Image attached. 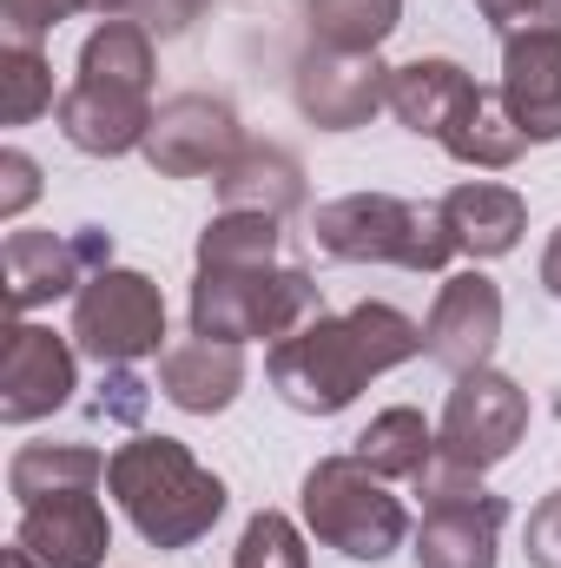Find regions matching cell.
I'll return each instance as SVG.
<instances>
[{"label": "cell", "mask_w": 561, "mask_h": 568, "mask_svg": "<svg viewBox=\"0 0 561 568\" xmlns=\"http://www.w3.org/2000/svg\"><path fill=\"white\" fill-rule=\"evenodd\" d=\"M410 357H422V324L404 317L397 304L364 297L344 317H310L304 331L278 337L265 371H272V390L290 410L337 417L370 390V377H384V371H397Z\"/></svg>", "instance_id": "cell-1"}, {"label": "cell", "mask_w": 561, "mask_h": 568, "mask_svg": "<svg viewBox=\"0 0 561 568\" xmlns=\"http://www.w3.org/2000/svg\"><path fill=\"white\" fill-rule=\"evenodd\" d=\"M106 489L120 516L152 549H192L225 516V483L178 443V436H133L106 456Z\"/></svg>", "instance_id": "cell-2"}, {"label": "cell", "mask_w": 561, "mask_h": 568, "mask_svg": "<svg viewBox=\"0 0 561 568\" xmlns=\"http://www.w3.org/2000/svg\"><path fill=\"white\" fill-rule=\"evenodd\" d=\"M310 245L330 265H397V272H442L456 239L442 205H417L397 192H344L310 212Z\"/></svg>", "instance_id": "cell-3"}, {"label": "cell", "mask_w": 561, "mask_h": 568, "mask_svg": "<svg viewBox=\"0 0 561 568\" xmlns=\"http://www.w3.org/2000/svg\"><path fill=\"white\" fill-rule=\"evenodd\" d=\"M310 317H324V291L297 265H198L192 278V331L205 337H290Z\"/></svg>", "instance_id": "cell-4"}, {"label": "cell", "mask_w": 561, "mask_h": 568, "mask_svg": "<svg viewBox=\"0 0 561 568\" xmlns=\"http://www.w3.org/2000/svg\"><path fill=\"white\" fill-rule=\"evenodd\" d=\"M304 529L350 562H384L410 542V509L357 456H317L304 469Z\"/></svg>", "instance_id": "cell-5"}, {"label": "cell", "mask_w": 561, "mask_h": 568, "mask_svg": "<svg viewBox=\"0 0 561 568\" xmlns=\"http://www.w3.org/2000/svg\"><path fill=\"white\" fill-rule=\"evenodd\" d=\"M80 357H93L100 371H120V364H140L152 351H165V291L126 272V265H106L80 284L73 297V331Z\"/></svg>", "instance_id": "cell-6"}, {"label": "cell", "mask_w": 561, "mask_h": 568, "mask_svg": "<svg viewBox=\"0 0 561 568\" xmlns=\"http://www.w3.org/2000/svg\"><path fill=\"white\" fill-rule=\"evenodd\" d=\"M422 496V529H417V568H496V542L509 523V503L496 489H482V476L449 469L436 456V469L417 483Z\"/></svg>", "instance_id": "cell-7"}, {"label": "cell", "mask_w": 561, "mask_h": 568, "mask_svg": "<svg viewBox=\"0 0 561 568\" xmlns=\"http://www.w3.org/2000/svg\"><path fill=\"white\" fill-rule=\"evenodd\" d=\"M522 436H529V390L516 377H502L489 364L469 371V377H456V390L442 404V424H436V456L449 469L482 476V469L509 463Z\"/></svg>", "instance_id": "cell-8"}, {"label": "cell", "mask_w": 561, "mask_h": 568, "mask_svg": "<svg viewBox=\"0 0 561 568\" xmlns=\"http://www.w3.org/2000/svg\"><path fill=\"white\" fill-rule=\"evenodd\" d=\"M145 165L159 179H218L238 152H245V126L225 100L212 93H178L152 113V133H145Z\"/></svg>", "instance_id": "cell-9"}, {"label": "cell", "mask_w": 561, "mask_h": 568, "mask_svg": "<svg viewBox=\"0 0 561 568\" xmlns=\"http://www.w3.org/2000/svg\"><path fill=\"white\" fill-rule=\"evenodd\" d=\"M290 93H297V113L317 133H357L390 106V67L377 53H324V47H310L297 60V73H290Z\"/></svg>", "instance_id": "cell-10"}, {"label": "cell", "mask_w": 561, "mask_h": 568, "mask_svg": "<svg viewBox=\"0 0 561 568\" xmlns=\"http://www.w3.org/2000/svg\"><path fill=\"white\" fill-rule=\"evenodd\" d=\"M80 344H67L47 324H13L0 351V424H40L80 390Z\"/></svg>", "instance_id": "cell-11"}, {"label": "cell", "mask_w": 561, "mask_h": 568, "mask_svg": "<svg viewBox=\"0 0 561 568\" xmlns=\"http://www.w3.org/2000/svg\"><path fill=\"white\" fill-rule=\"evenodd\" d=\"M496 344H502V291H496V278H482V272L442 278L429 317H422V357L442 364L449 377H469V371H482L496 357Z\"/></svg>", "instance_id": "cell-12"}, {"label": "cell", "mask_w": 561, "mask_h": 568, "mask_svg": "<svg viewBox=\"0 0 561 568\" xmlns=\"http://www.w3.org/2000/svg\"><path fill=\"white\" fill-rule=\"evenodd\" d=\"M53 120H60V140L73 145V152H86V159H126L152 133V93L73 73V87L60 93Z\"/></svg>", "instance_id": "cell-13"}, {"label": "cell", "mask_w": 561, "mask_h": 568, "mask_svg": "<svg viewBox=\"0 0 561 568\" xmlns=\"http://www.w3.org/2000/svg\"><path fill=\"white\" fill-rule=\"evenodd\" d=\"M13 549H27L40 568H100L106 549H113V523H106V509H100L93 489L47 496V503H27L20 509Z\"/></svg>", "instance_id": "cell-14"}, {"label": "cell", "mask_w": 561, "mask_h": 568, "mask_svg": "<svg viewBox=\"0 0 561 568\" xmlns=\"http://www.w3.org/2000/svg\"><path fill=\"white\" fill-rule=\"evenodd\" d=\"M502 106L516 113V126L529 145L561 140V27H529L502 40Z\"/></svg>", "instance_id": "cell-15"}, {"label": "cell", "mask_w": 561, "mask_h": 568, "mask_svg": "<svg viewBox=\"0 0 561 568\" xmlns=\"http://www.w3.org/2000/svg\"><path fill=\"white\" fill-rule=\"evenodd\" d=\"M238 390H245V344L192 331V337H178V344L159 351V397L172 410L218 417V410H232Z\"/></svg>", "instance_id": "cell-16"}, {"label": "cell", "mask_w": 561, "mask_h": 568, "mask_svg": "<svg viewBox=\"0 0 561 568\" xmlns=\"http://www.w3.org/2000/svg\"><path fill=\"white\" fill-rule=\"evenodd\" d=\"M436 205H442V225H449V239H456L462 258H509L522 245V232H529L522 192L496 185V179H462Z\"/></svg>", "instance_id": "cell-17"}, {"label": "cell", "mask_w": 561, "mask_h": 568, "mask_svg": "<svg viewBox=\"0 0 561 568\" xmlns=\"http://www.w3.org/2000/svg\"><path fill=\"white\" fill-rule=\"evenodd\" d=\"M0 272H7V304L27 317L53 297H80V284L93 278L73 232H7L0 245Z\"/></svg>", "instance_id": "cell-18"}, {"label": "cell", "mask_w": 561, "mask_h": 568, "mask_svg": "<svg viewBox=\"0 0 561 568\" xmlns=\"http://www.w3.org/2000/svg\"><path fill=\"white\" fill-rule=\"evenodd\" d=\"M469 100H476V80H469L456 60H442V53L390 67V113H397V126L417 133V140H442Z\"/></svg>", "instance_id": "cell-19"}, {"label": "cell", "mask_w": 561, "mask_h": 568, "mask_svg": "<svg viewBox=\"0 0 561 568\" xmlns=\"http://www.w3.org/2000/svg\"><path fill=\"white\" fill-rule=\"evenodd\" d=\"M304 205V165L284 145H245L225 172H218V212H265L290 219Z\"/></svg>", "instance_id": "cell-20"}, {"label": "cell", "mask_w": 561, "mask_h": 568, "mask_svg": "<svg viewBox=\"0 0 561 568\" xmlns=\"http://www.w3.org/2000/svg\"><path fill=\"white\" fill-rule=\"evenodd\" d=\"M106 483V456L93 443H27L7 463V489L13 503H47V496H73V489H100Z\"/></svg>", "instance_id": "cell-21"}, {"label": "cell", "mask_w": 561, "mask_h": 568, "mask_svg": "<svg viewBox=\"0 0 561 568\" xmlns=\"http://www.w3.org/2000/svg\"><path fill=\"white\" fill-rule=\"evenodd\" d=\"M350 456L364 469H377L384 483H422L436 469V429L422 424V410L397 404V410H377L370 424L357 429Z\"/></svg>", "instance_id": "cell-22"}, {"label": "cell", "mask_w": 561, "mask_h": 568, "mask_svg": "<svg viewBox=\"0 0 561 568\" xmlns=\"http://www.w3.org/2000/svg\"><path fill=\"white\" fill-rule=\"evenodd\" d=\"M442 152L456 159V165H476V172H502V165H516L522 152H529V133L516 126V113L502 106V93L496 87H476V100L456 113V126L442 133Z\"/></svg>", "instance_id": "cell-23"}, {"label": "cell", "mask_w": 561, "mask_h": 568, "mask_svg": "<svg viewBox=\"0 0 561 568\" xmlns=\"http://www.w3.org/2000/svg\"><path fill=\"white\" fill-rule=\"evenodd\" d=\"M304 20H310V47L324 53H377L397 33L404 0H304Z\"/></svg>", "instance_id": "cell-24"}, {"label": "cell", "mask_w": 561, "mask_h": 568, "mask_svg": "<svg viewBox=\"0 0 561 568\" xmlns=\"http://www.w3.org/2000/svg\"><path fill=\"white\" fill-rule=\"evenodd\" d=\"M80 80H113L152 93V33L140 20H100L80 47Z\"/></svg>", "instance_id": "cell-25"}, {"label": "cell", "mask_w": 561, "mask_h": 568, "mask_svg": "<svg viewBox=\"0 0 561 568\" xmlns=\"http://www.w3.org/2000/svg\"><path fill=\"white\" fill-rule=\"evenodd\" d=\"M278 225L284 219H265V212H218L198 232V265H272L284 239Z\"/></svg>", "instance_id": "cell-26"}, {"label": "cell", "mask_w": 561, "mask_h": 568, "mask_svg": "<svg viewBox=\"0 0 561 568\" xmlns=\"http://www.w3.org/2000/svg\"><path fill=\"white\" fill-rule=\"evenodd\" d=\"M53 106H60V93H53L47 53L7 40V53H0V120H7V126H27V120H40V113H53Z\"/></svg>", "instance_id": "cell-27"}, {"label": "cell", "mask_w": 561, "mask_h": 568, "mask_svg": "<svg viewBox=\"0 0 561 568\" xmlns=\"http://www.w3.org/2000/svg\"><path fill=\"white\" fill-rule=\"evenodd\" d=\"M232 568H310V549H304V529L278 516V509H258L232 549Z\"/></svg>", "instance_id": "cell-28"}, {"label": "cell", "mask_w": 561, "mask_h": 568, "mask_svg": "<svg viewBox=\"0 0 561 568\" xmlns=\"http://www.w3.org/2000/svg\"><path fill=\"white\" fill-rule=\"evenodd\" d=\"M145 404H152V384H145L133 364H120V371H106V377H100L93 417H100V424H126V429H133L145 417Z\"/></svg>", "instance_id": "cell-29"}, {"label": "cell", "mask_w": 561, "mask_h": 568, "mask_svg": "<svg viewBox=\"0 0 561 568\" xmlns=\"http://www.w3.org/2000/svg\"><path fill=\"white\" fill-rule=\"evenodd\" d=\"M476 13L509 40V33H529V27H561V0H476Z\"/></svg>", "instance_id": "cell-30"}, {"label": "cell", "mask_w": 561, "mask_h": 568, "mask_svg": "<svg viewBox=\"0 0 561 568\" xmlns=\"http://www.w3.org/2000/svg\"><path fill=\"white\" fill-rule=\"evenodd\" d=\"M33 199H40V165L20 145H7L0 152V219H20Z\"/></svg>", "instance_id": "cell-31"}, {"label": "cell", "mask_w": 561, "mask_h": 568, "mask_svg": "<svg viewBox=\"0 0 561 568\" xmlns=\"http://www.w3.org/2000/svg\"><path fill=\"white\" fill-rule=\"evenodd\" d=\"M67 13H73L67 0H7V40L13 47H40Z\"/></svg>", "instance_id": "cell-32"}, {"label": "cell", "mask_w": 561, "mask_h": 568, "mask_svg": "<svg viewBox=\"0 0 561 568\" xmlns=\"http://www.w3.org/2000/svg\"><path fill=\"white\" fill-rule=\"evenodd\" d=\"M212 0H133V20H140L152 40H178V33H192V20Z\"/></svg>", "instance_id": "cell-33"}, {"label": "cell", "mask_w": 561, "mask_h": 568, "mask_svg": "<svg viewBox=\"0 0 561 568\" xmlns=\"http://www.w3.org/2000/svg\"><path fill=\"white\" fill-rule=\"evenodd\" d=\"M529 568H561V489L529 509Z\"/></svg>", "instance_id": "cell-34"}, {"label": "cell", "mask_w": 561, "mask_h": 568, "mask_svg": "<svg viewBox=\"0 0 561 568\" xmlns=\"http://www.w3.org/2000/svg\"><path fill=\"white\" fill-rule=\"evenodd\" d=\"M73 13H100V20H126L133 13V0H67Z\"/></svg>", "instance_id": "cell-35"}, {"label": "cell", "mask_w": 561, "mask_h": 568, "mask_svg": "<svg viewBox=\"0 0 561 568\" xmlns=\"http://www.w3.org/2000/svg\"><path fill=\"white\" fill-rule=\"evenodd\" d=\"M542 284H549V297H561V232L549 239V252H542Z\"/></svg>", "instance_id": "cell-36"}, {"label": "cell", "mask_w": 561, "mask_h": 568, "mask_svg": "<svg viewBox=\"0 0 561 568\" xmlns=\"http://www.w3.org/2000/svg\"><path fill=\"white\" fill-rule=\"evenodd\" d=\"M0 568H40V562H33L27 549H7V556H0Z\"/></svg>", "instance_id": "cell-37"}]
</instances>
